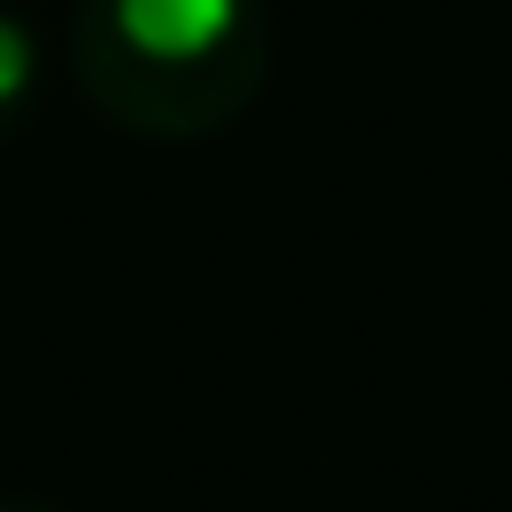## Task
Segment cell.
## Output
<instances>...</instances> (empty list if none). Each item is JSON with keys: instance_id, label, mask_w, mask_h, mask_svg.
<instances>
[{"instance_id": "obj_1", "label": "cell", "mask_w": 512, "mask_h": 512, "mask_svg": "<svg viewBox=\"0 0 512 512\" xmlns=\"http://www.w3.org/2000/svg\"><path fill=\"white\" fill-rule=\"evenodd\" d=\"M112 32L144 64H208L240 32V0H112Z\"/></svg>"}, {"instance_id": "obj_2", "label": "cell", "mask_w": 512, "mask_h": 512, "mask_svg": "<svg viewBox=\"0 0 512 512\" xmlns=\"http://www.w3.org/2000/svg\"><path fill=\"white\" fill-rule=\"evenodd\" d=\"M24 80H32V40H24V24L0 16V104H16Z\"/></svg>"}]
</instances>
